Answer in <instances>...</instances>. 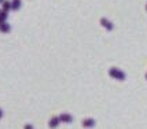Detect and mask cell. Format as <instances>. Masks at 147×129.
I'll return each instance as SVG.
<instances>
[{
    "instance_id": "cell-10",
    "label": "cell",
    "mask_w": 147,
    "mask_h": 129,
    "mask_svg": "<svg viewBox=\"0 0 147 129\" xmlns=\"http://www.w3.org/2000/svg\"><path fill=\"white\" fill-rule=\"evenodd\" d=\"M24 129H34V128H33V125H30V124H26L25 126H24Z\"/></svg>"
},
{
    "instance_id": "cell-6",
    "label": "cell",
    "mask_w": 147,
    "mask_h": 129,
    "mask_svg": "<svg viewBox=\"0 0 147 129\" xmlns=\"http://www.w3.org/2000/svg\"><path fill=\"white\" fill-rule=\"evenodd\" d=\"M1 6H3V11H4V13H8L10 10H13V6H11V1H8V0H4Z\"/></svg>"
},
{
    "instance_id": "cell-15",
    "label": "cell",
    "mask_w": 147,
    "mask_h": 129,
    "mask_svg": "<svg viewBox=\"0 0 147 129\" xmlns=\"http://www.w3.org/2000/svg\"><path fill=\"white\" fill-rule=\"evenodd\" d=\"M0 13H1V11H0Z\"/></svg>"
},
{
    "instance_id": "cell-13",
    "label": "cell",
    "mask_w": 147,
    "mask_h": 129,
    "mask_svg": "<svg viewBox=\"0 0 147 129\" xmlns=\"http://www.w3.org/2000/svg\"><path fill=\"white\" fill-rule=\"evenodd\" d=\"M146 10H147V4H146Z\"/></svg>"
},
{
    "instance_id": "cell-11",
    "label": "cell",
    "mask_w": 147,
    "mask_h": 129,
    "mask_svg": "<svg viewBox=\"0 0 147 129\" xmlns=\"http://www.w3.org/2000/svg\"><path fill=\"white\" fill-rule=\"evenodd\" d=\"M3 114H4V113H3V109H0V120L3 118Z\"/></svg>"
},
{
    "instance_id": "cell-9",
    "label": "cell",
    "mask_w": 147,
    "mask_h": 129,
    "mask_svg": "<svg viewBox=\"0 0 147 129\" xmlns=\"http://www.w3.org/2000/svg\"><path fill=\"white\" fill-rule=\"evenodd\" d=\"M7 17H8V13H4V11H1L0 13V24H4L7 19Z\"/></svg>"
},
{
    "instance_id": "cell-5",
    "label": "cell",
    "mask_w": 147,
    "mask_h": 129,
    "mask_svg": "<svg viewBox=\"0 0 147 129\" xmlns=\"http://www.w3.org/2000/svg\"><path fill=\"white\" fill-rule=\"evenodd\" d=\"M83 126L84 128H94L95 126V120L94 118H85L83 121Z\"/></svg>"
},
{
    "instance_id": "cell-8",
    "label": "cell",
    "mask_w": 147,
    "mask_h": 129,
    "mask_svg": "<svg viewBox=\"0 0 147 129\" xmlns=\"http://www.w3.org/2000/svg\"><path fill=\"white\" fill-rule=\"evenodd\" d=\"M11 6H13V10H19L21 6H22V0H13Z\"/></svg>"
},
{
    "instance_id": "cell-12",
    "label": "cell",
    "mask_w": 147,
    "mask_h": 129,
    "mask_svg": "<svg viewBox=\"0 0 147 129\" xmlns=\"http://www.w3.org/2000/svg\"><path fill=\"white\" fill-rule=\"evenodd\" d=\"M3 1H4V0H0V4H3Z\"/></svg>"
},
{
    "instance_id": "cell-7",
    "label": "cell",
    "mask_w": 147,
    "mask_h": 129,
    "mask_svg": "<svg viewBox=\"0 0 147 129\" xmlns=\"http://www.w3.org/2000/svg\"><path fill=\"white\" fill-rule=\"evenodd\" d=\"M11 30V26L8 25L7 22H4V24H0V32L1 33H8Z\"/></svg>"
},
{
    "instance_id": "cell-2",
    "label": "cell",
    "mask_w": 147,
    "mask_h": 129,
    "mask_svg": "<svg viewBox=\"0 0 147 129\" xmlns=\"http://www.w3.org/2000/svg\"><path fill=\"white\" fill-rule=\"evenodd\" d=\"M100 25H102L103 28H106L107 30H113V28H114V25H113L107 18H100Z\"/></svg>"
},
{
    "instance_id": "cell-4",
    "label": "cell",
    "mask_w": 147,
    "mask_h": 129,
    "mask_svg": "<svg viewBox=\"0 0 147 129\" xmlns=\"http://www.w3.org/2000/svg\"><path fill=\"white\" fill-rule=\"evenodd\" d=\"M59 124H61L59 117H52V118H50V122H48V125H50V128H51V129H55Z\"/></svg>"
},
{
    "instance_id": "cell-14",
    "label": "cell",
    "mask_w": 147,
    "mask_h": 129,
    "mask_svg": "<svg viewBox=\"0 0 147 129\" xmlns=\"http://www.w3.org/2000/svg\"><path fill=\"white\" fill-rule=\"evenodd\" d=\"M146 80H147V74H146Z\"/></svg>"
},
{
    "instance_id": "cell-1",
    "label": "cell",
    "mask_w": 147,
    "mask_h": 129,
    "mask_svg": "<svg viewBox=\"0 0 147 129\" xmlns=\"http://www.w3.org/2000/svg\"><path fill=\"white\" fill-rule=\"evenodd\" d=\"M109 74L111 78H115V80H118V81H124V80L127 78V74L122 70H120L118 67H110Z\"/></svg>"
},
{
    "instance_id": "cell-3",
    "label": "cell",
    "mask_w": 147,
    "mask_h": 129,
    "mask_svg": "<svg viewBox=\"0 0 147 129\" xmlns=\"http://www.w3.org/2000/svg\"><path fill=\"white\" fill-rule=\"evenodd\" d=\"M59 120H61V122H65V124H70L73 121V117L70 114H67V113H63V114H61L59 116Z\"/></svg>"
}]
</instances>
